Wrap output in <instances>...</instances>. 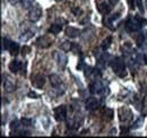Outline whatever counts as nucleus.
I'll list each match as a JSON object with an SVG mask.
<instances>
[{
    "label": "nucleus",
    "mask_w": 147,
    "mask_h": 138,
    "mask_svg": "<svg viewBox=\"0 0 147 138\" xmlns=\"http://www.w3.org/2000/svg\"><path fill=\"white\" fill-rule=\"evenodd\" d=\"M3 89L7 93H13L16 89V82L9 75L3 76Z\"/></svg>",
    "instance_id": "9d476101"
},
{
    "label": "nucleus",
    "mask_w": 147,
    "mask_h": 138,
    "mask_svg": "<svg viewBox=\"0 0 147 138\" xmlns=\"http://www.w3.org/2000/svg\"><path fill=\"white\" fill-rule=\"evenodd\" d=\"M90 92L94 95H104L109 93V89L101 80H94L90 85Z\"/></svg>",
    "instance_id": "7ed1b4c3"
},
{
    "label": "nucleus",
    "mask_w": 147,
    "mask_h": 138,
    "mask_svg": "<svg viewBox=\"0 0 147 138\" xmlns=\"http://www.w3.org/2000/svg\"><path fill=\"white\" fill-rule=\"evenodd\" d=\"M9 70L14 74H17L20 70H23V75H26V70H25V65L20 61V60H13L9 64Z\"/></svg>",
    "instance_id": "ddd939ff"
},
{
    "label": "nucleus",
    "mask_w": 147,
    "mask_h": 138,
    "mask_svg": "<svg viewBox=\"0 0 147 138\" xmlns=\"http://www.w3.org/2000/svg\"><path fill=\"white\" fill-rule=\"evenodd\" d=\"M85 75H86V77H88V78H91V79L96 80L97 78H100V77H101V71H100L97 68L87 67V68H86V71H85Z\"/></svg>",
    "instance_id": "f3484780"
},
{
    "label": "nucleus",
    "mask_w": 147,
    "mask_h": 138,
    "mask_svg": "<svg viewBox=\"0 0 147 138\" xmlns=\"http://www.w3.org/2000/svg\"><path fill=\"white\" fill-rule=\"evenodd\" d=\"M102 118H103V120L105 121L112 120V118H113V111L111 109H109V108L104 106L102 109Z\"/></svg>",
    "instance_id": "6ab92c4d"
},
{
    "label": "nucleus",
    "mask_w": 147,
    "mask_h": 138,
    "mask_svg": "<svg viewBox=\"0 0 147 138\" xmlns=\"http://www.w3.org/2000/svg\"><path fill=\"white\" fill-rule=\"evenodd\" d=\"M65 34H66V36H68V37H70V39H75V37H77V36L80 35V31H79L78 28H76V27L68 26V27L65 30Z\"/></svg>",
    "instance_id": "a211bd4d"
},
{
    "label": "nucleus",
    "mask_w": 147,
    "mask_h": 138,
    "mask_svg": "<svg viewBox=\"0 0 147 138\" xmlns=\"http://www.w3.org/2000/svg\"><path fill=\"white\" fill-rule=\"evenodd\" d=\"M42 16V8L38 6V5H35V6H32L30 8V12H28V19L32 22V23H35L37 22Z\"/></svg>",
    "instance_id": "6e6552de"
},
{
    "label": "nucleus",
    "mask_w": 147,
    "mask_h": 138,
    "mask_svg": "<svg viewBox=\"0 0 147 138\" xmlns=\"http://www.w3.org/2000/svg\"><path fill=\"white\" fill-rule=\"evenodd\" d=\"M111 42H112V37L111 36H108L103 42H102V44H101V48L103 49V50H107L109 47L111 45Z\"/></svg>",
    "instance_id": "393cba45"
},
{
    "label": "nucleus",
    "mask_w": 147,
    "mask_h": 138,
    "mask_svg": "<svg viewBox=\"0 0 147 138\" xmlns=\"http://www.w3.org/2000/svg\"><path fill=\"white\" fill-rule=\"evenodd\" d=\"M119 16H120V14H114L113 16H104V18H103V24H104V26H107L109 30H111V31H114L115 30V27L113 26V22L115 20V19H118L119 18Z\"/></svg>",
    "instance_id": "4468645a"
},
{
    "label": "nucleus",
    "mask_w": 147,
    "mask_h": 138,
    "mask_svg": "<svg viewBox=\"0 0 147 138\" xmlns=\"http://www.w3.org/2000/svg\"><path fill=\"white\" fill-rule=\"evenodd\" d=\"M143 61L147 65V54H144V57H143Z\"/></svg>",
    "instance_id": "72a5a7b5"
},
{
    "label": "nucleus",
    "mask_w": 147,
    "mask_h": 138,
    "mask_svg": "<svg viewBox=\"0 0 147 138\" xmlns=\"http://www.w3.org/2000/svg\"><path fill=\"white\" fill-rule=\"evenodd\" d=\"M136 5H137V7L139 8V10H140L142 13H144V7H143V1H142V0H136Z\"/></svg>",
    "instance_id": "c85d7f7f"
},
{
    "label": "nucleus",
    "mask_w": 147,
    "mask_h": 138,
    "mask_svg": "<svg viewBox=\"0 0 147 138\" xmlns=\"http://www.w3.org/2000/svg\"><path fill=\"white\" fill-rule=\"evenodd\" d=\"M22 1H23V0H9V2H10L11 5H14V6H17L19 3H22Z\"/></svg>",
    "instance_id": "7c9ffc66"
},
{
    "label": "nucleus",
    "mask_w": 147,
    "mask_h": 138,
    "mask_svg": "<svg viewBox=\"0 0 147 138\" xmlns=\"http://www.w3.org/2000/svg\"><path fill=\"white\" fill-rule=\"evenodd\" d=\"M109 58H110V55H109L108 53H103L102 57H98V59H97V65L101 66V67H105V66H107V61H108Z\"/></svg>",
    "instance_id": "412c9836"
},
{
    "label": "nucleus",
    "mask_w": 147,
    "mask_h": 138,
    "mask_svg": "<svg viewBox=\"0 0 147 138\" xmlns=\"http://www.w3.org/2000/svg\"><path fill=\"white\" fill-rule=\"evenodd\" d=\"M118 114H119V120L121 123H129L132 120V112L131 110L127 106H121L118 110Z\"/></svg>",
    "instance_id": "20e7f679"
},
{
    "label": "nucleus",
    "mask_w": 147,
    "mask_h": 138,
    "mask_svg": "<svg viewBox=\"0 0 147 138\" xmlns=\"http://www.w3.org/2000/svg\"><path fill=\"white\" fill-rule=\"evenodd\" d=\"M34 2H35V0H23L22 5H23L24 8H31Z\"/></svg>",
    "instance_id": "cd10ccee"
},
{
    "label": "nucleus",
    "mask_w": 147,
    "mask_h": 138,
    "mask_svg": "<svg viewBox=\"0 0 147 138\" xmlns=\"http://www.w3.org/2000/svg\"><path fill=\"white\" fill-rule=\"evenodd\" d=\"M73 47H74V42L67 41V42H63V43H62L61 49H62L63 51H70V50H73Z\"/></svg>",
    "instance_id": "b1692460"
},
{
    "label": "nucleus",
    "mask_w": 147,
    "mask_h": 138,
    "mask_svg": "<svg viewBox=\"0 0 147 138\" xmlns=\"http://www.w3.org/2000/svg\"><path fill=\"white\" fill-rule=\"evenodd\" d=\"M144 24H147V20L140 16H130L126 20V30L129 33H135L142 30Z\"/></svg>",
    "instance_id": "f257e3e1"
},
{
    "label": "nucleus",
    "mask_w": 147,
    "mask_h": 138,
    "mask_svg": "<svg viewBox=\"0 0 147 138\" xmlns=\"http://www.w3.org/2000/svg\"><path fill=\"white\" fill-rule=\"evenodd\" d=\"M111 67H112V70L115 75H118L119 77H126L127 76V70H126V64L123 61L122 58L120 57H115L112 62H111Z\"/></svg>",
    "instance_id": "f03ea898"
},
{
    "label": "nucleus",
    "mask_w": 147,
    "mask_h": 138,
    "mask_svg": "<svg viewBox=\"0 0 147 138\" xmlns=\"http://www.w3.org/2000/svg\"><path fill=\"white\" fill-rule=\"evenodd\" d=\"M143 122H144V117H140L138 120H136L134 122V124L131 126V129H137V128H140L143 126Z\"/></svg>",
    "instance_id": "a878e982"
},
{
    "label": "nucleus",
    "mask_w": 147,
    "mask_h": 138,
    "mask_svg": "<svg viewBox=\"0 0 147 138\" xmlns=\"http://www.w3.org/2000/svg\"><path fill=\"white\" fill-rule=\"evenodd\" d=\"M61 30H62V25L61 24H53L49 28V32L52 33V34H58V33L61 32Z\"/></svg>",
    "instance_id": "4be33fe9"
},
{
    "label": "nucleus",
    "mask_w": 147,
    "mask_h": 138,
    "mask_svg": "<svg viewBox=\"0 0 147 138\" xmlns=\"http://www.w3.org/2000/svg\"><path fill=\"white\" fill-rule=\"evenodd\" d=\"M129 133V128H126V127H121V135H126Z\"/></svg>",
    "instance_id": "2f4dec72"
},
{
    "label": "nucleus",
    "mask_w": 147,
    "mask_h": 138,
    "mask_svg": "<svg viewBox=\"0 0 147 138\" xmlns=\"http://www.w3.org/2000/svg\"><path fill=\"white\" fill-rule=\"evenodd\" d=\"M108 1L110 2V3L112 5V6H113V7H114V6H115V5L119 2V0H108Z\"/></svg>",
    "instance_id": "473e14b6"
},
{
    "label": "nucleus",
    "mask_w": 147,
    "mask_h": 138,
    "mask_svg": "<svg viewBox=\"0 0 147 138\" xmlns=\"http://www.w3.org/2000/svg\"><path fill=\"white\" fill-rule=\"evenodd\" d=\"M28 96L32 97V99H38V97H40V95L36 94V93H34V92H30V93H28Z\"/></svg>",
    "instance_id": "c756f323"
},
{
    "label": "nucleus",
    "mask_w": 147,
    "mask_h": 138,
    "mask_svg": "<svg viewBox=\"0 0 147 138\" xmlns=\"http://www.w3.org/2000/svg\"><path fill=\"white\" fill-rule=\"evenodd\" d=\"M147 33H145V34H143V33H139V34L137 35L136 37H135V40H136V43H137V45L138 47H143L145 43L147 42Z\"/></svg>",
    "instance_id": "aec40b11"
},
{
    "label": "nucleus",
    "mask_w": 147,
    "mask_h": 138,
    "mask_svg": "<svg viewBox=\"0 0 147 138\" xmlns=\"http://www.w3.org/2000/svg\"><path fill=\"white\" fill-rule=\"evenodd\" d=\"M45 84V77L43 75L37 74L34 77H32V85L35 88H42Z\"/></svg>",
    "instance_id": "2eb2a0df"
},
{
    "label": "nucleus",
    "mask_w": 147,
    "mask_h": 138,
    "mask_svg": "<svg viewBox=\"0 0 147 138\" xmlns=\"http://www.w3.org/2000/svg\"><path fill=\"white\" fill-rule=\"evenodd\" d=\"M2 49L3 50H7V51H9L10 54H13V55H16L19 51V44L18 43H16V42H13V41H10V40H8V39H6V37H3L2 39Z\"/></svg>",
    "instance_id": "39448f33"
},
{
    "label": "nucleus",
    "mask_w": 147,
    "mask_h": 138,
    "mask_svg": "<svg viewBox=\"0 0 147 138\" xmlns=\"http://www.w3.org/2000/svg\"><path fill=\"white\" fill-rule=\"evenodd\" d=\"M20 122H22V126H23L24 129H25V128H30V127L32 126V120H31V119H27V118H23V119L20 120Z\"/></svg>",
    "instance_id": "bb28decb"
},
{
    "label": "nucleus",
    "mask_w": 147,
    "mask_h": 138,
    "mask_svg": "<svg viewBox=\"0 0 147 138\" xmlns=\"http://www.w3.org/2000/svg\"><path fill=\"white\" fill-rule=\"evenodd\" d=\"M53 58H55L57 65H58L60 68H65V67L67 66L68 59H67V55H66L63 52L55 51L53 52Z\"/></svg>",
    "instance_id": "f8f14e48"
},
{
    "label": "nucleus",
    "mask_w": 147,
    "mask_h": 138,
    "mask_svg": "<svg viewBox=\"0 0 147 138\" xmlns=\"http://www.w3.org/2000/svg\"><path fill=\"white\" fill-rule=\"evenodd\" d=\"M34 35V33L32 32V31H27V32H25V33H23V34L19 36V40L20 41H24V42H26V41H28L32 36Z\"/></svg>",
    "instance_id": "5701e85b"
},
{
    "label": "nucleus",
    "mask_w": 147,
    "mask_h": 138,
    "mask_svg": "<svg viewBox=\"0 0 147 138\" xmlns=\"http://www.w3.org/2000/svg\"><path fill=\"white\" fill-rule=\"evenodd\" d=\"M98 106H100V101H98L96 97H88V99L86 100V103H85L86 110H88V111H94V110H96Z\"/></svg>",
    "instance_id": "dca6fc26"
},
{
    "label": "nucleus",
    "mask_w": 147,
    "mask_h": 138,
    "mask_svg": "<svg viewBox=\"0 0 147 138\" xmlns=\"http://www.w3.org/2000/svg\"><path fill=\"white\" fill-rule=\"evenodd\" d=\"M96 7H97V10L105 16V15H108L112 10L113 6L111 5L108 0H97L96 1Z\"/></svg>",
    "instance_id": "0eeeda50"
},
{
    "label": "nucleus",
    "mask_w": 147,
    "mask_h": 138,
    "mask_svg": "<svg viewBox=\"0 0 147 138\" xmlns=\"http://www.w3.org/2000/svg\"><path fill=\"white\" fill-rule=\"evenodd\" d=\"M50 83H51L52 87L57 91L58 94H62V93L65 92V85H63L61 78H60L58 75H55V74H53V75L50 76Z\"/></svg>",
    "instance_id": "423d86ee"
},
{
    "label": "nucleus",
    "mask_w": 147,
    "mask_h": 138,
    "mask_svg": "<svg viewBox=\"0 0 147 138\" xmlns=\"http://www.w3.org/2000/svg\"><path fill=\"white\" fill-rule=\"evenodd\" d=\"M53 43V39L49 35H43V36H40L36 40L35 44H36L38 48H42V49H47L49 48L51 44Z\"/></svg>",
    "instance_id": "9b49d317"
},
{
    "label": "nucleus",
    "mask_w": 147,
    "mask_h": 138,
    "mask_svg": "<svg viewBox=\"0 0 147 138\" xmlns=\"http://www.w3.org/2000/svg\"><path fill=\"white\" fill-rule=\"evenodd\" d=\"M53 113H55V118L58 121H66L67 120V106L66 105H59L55 108L53 110Z\"/></svg>",
    "instance_id": "1a4fd4ad"
}]
</instances>
